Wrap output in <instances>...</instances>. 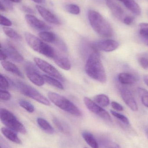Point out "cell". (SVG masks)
Listing matches in <instances>:
<instances>
[{"label": "cell", "instance_id": "obj_45", "mask_svg": "<svg viewBox=\"0 0 148 148\" xmlns=\"http://www.w3.org/2000/svg\"><path fill=\"white\" fill-rule=\"evenodd\" d=\"M32 1L37 3H41L42 2V0H32Z\"/></svg>", "mask_w": 148, "mask_h": 148}, {"label": "cell", "instance_id": "obj_35", "mask_svg": "<svg viewBox=\"0 0 148 148\" xmlns=\"http://www.w3.org/2000/svg\"><path fill=\"white\" fill-rule=\"evenodd\" d=\"M9 83L7 78L3 75L2 74L0 75V88L1 89L6 90L9 88Z\"/></svg>", "mask_w": 148, "mask_h": 148}, {"label": "cell", "instance_id": "obj_37", "mask_svg": "<svg viewBox=\"0 0 148 148\" xmlns=\"http://www.w3.org/2000/svg\"><path fill=\"white\" fill-rule=\"evenodd\" d=\"M1 24L5 27H11L12 25V23L10 20L1 14Z\"/></svg>", "mask_w": 148, "mask_h": 148}, {"label": "cell", "instance_id": "obj_27", "mask_svg": "<svg viewBox=\"0 0 148 148\" xmlns=\"http://www.w3.org/2000/svg\"><path fill=\"white\" fill-rule=\"evenodd\" d=\"M94 101L96 103L103 107L108 106L110 101L108 97L104 94H100L96 95L94 97Z\"/></svg>", "mask_w": 148, "mask_h": 148}, {"label": "cell", "instance_id": "obj_25", "mask_svg": "<svg viewBox=\"0 0 148 148\" xmlns=\"http://www.w3.org/2000/svg\"><path fill=\"white\" fill-rule=\"evenodd\" d=\"M37 123L39 127L47 134H53L55 133L54 129L45 119L42 118H38L37 119Z\"/></svg>", "mask_w": 148, "mask_h": 148}, {"label": "cell", "instance_id": "obj_7", "mask_svg": "<svg viewBox=\"0 0 148 148\" xmlns=\"http://www.w3.org/2000/svg\"><path fill=\"white\" fill-rule=\"evenodd\" d=\"M34 61L36 66L45 73L61 82L65 81V79L61 73L48 62L37 57L34 58Z\"/></svg>", "mask_w": 148, "mask_h": 148}, {"label": "cell", "instance_id": "obj_40", "mask_svg": "<svg viewBox=\"0 0 148 148\" xmlns=\"http://www.w3.org/2000/svg\"><path fill=\"white\" fill-rule=\"evenodd\" d=\"M134 20V19L133 16L127 15L123 20V22L127 25H130L133 23Z\"/></svg>", "mask_w": 148, "mask_h": 148}, {"label": "cell", "instance_id": "obj_48", "mask_svg": "<svg viewBox=\"0 0 148 148\" xmlns=\"http://www.w3.org/2000/svg\"><path fill=\"white\" fill-rule=\"evenodd\" d=\"M144 42H145V43H146V45L148 47V41L147 40H144Z\"/></svg>", "mask_w": 148, "mask_h": 148}, {"label": "cell", "instance_id": "obj_49", "mask_svg": "<svg viewBox=\"0 0 148 148\" xmlns=\"http://www.w3.org/2000/svg\"><path fill=\"white\" fill-rule=\"evenodd\" d=\"M1 148H2L1 147Z\"/></svg>", "mask_w": 148, "mask_h": 148}, {"label": "cell", "instance_id": "obj_43", "mask_svg": "<svg viewBox=\"0 0 148 148\" xmlns=\"http://www.w3.org/2000/svg\"><path fill=\"white\" fill-rule=\"evenodd\" d=\"M144 82L148 86V75H145L143 77Z\"/></svg>", "mask_w": 148, "mask_h": 148}, {"label": "cell", "instance_id": "obj_41", "mask_svg": "<svg viewBox=\"0 0 148 148\" xmlns=\"http://www.w3.org/2000/svg\"><path fill=\"white\" fill-rule=\"evenodd\" d=\"M22 9L24 12H26V13H28V14H34V13L33 9L29 8V7H26V6H23L22 7Z\"/></svg>", "mask_w": 148, "mask_h": 148}, {"label": "cell", "instance_id": "obj_6", "mask_svg": "<svg viewBox=\"0 0 148 148\" xmlns=\"http://www.w3.org/2000/svg\"><path fill=\"white\" fill-rule=\"evenodd\" d=\"M17 88L20 92L24 95L32 98L38 102L46 105H50L49 101L36 89L34 88L28 84L22 82H18L15 84Z\"/></svg>", "mask_w": 148, "mask_h": 148}, {"label": "cell", "instance_id": "obj_10", "mask_svg": "<svg viewBox=\"0 0 148 148\" xmlns=\"http://www.w3.org/2000/svg\"><path fill=\"white\" fill-rule=\"evenodd\" d=\"M119 42L113 40H106L96 42L91 44L94 51L111 52L114 51L119 47Z\"/></svg>", "mask_w": 148, "mask_h": 148}, {"label": "cell", "instance_id": "obj_14", "mask_svg": "<svg viewBox=\"0 0 148 148\" xmlns=\"http://www.w3.org/2000/svg\"><path fill=\"white\" fill-rule=\"evenodd\" d=\"M36 9L41 16L46 21L55 25L61 24V21L59 19L48 10L40 5H36Z\"/></svg>", "mask_w": 148, "mask_h": 148}, {"label": "cell", "instance_id": "obj_16", "mask_svg": "<svg viewBox=\"0 0 148 148\" xmlns=\"http://www.w3.org/2000/svg\"><path fill=\"white\" fill-rule=\"evenodd\" d=\"M53 59L56 64L62 69L65 70H69L71 69V62L66 56L56 53Z\"/></svg>", "mask_w": 148, "mask_h": 148}, {"label": "cell", "instance_id": "obj_4", "mask_svg": "<svg viewBox=\"0 0 148 148\" xmlns=\"http://www.w3.org/2000/svg\"><path fill=\"white\" fill-rule=\"evenodd\" d=\"M49 100L62 110L76 116L82 115L81 111L79 108L66 97L54 92H49L48 93Z\"/></svg>", "mask_w": 148, "mask_h": 148}, {"label": "cell", "instance_id": "obj_32", "mask_svg": "<svg viewBox=\"0 0 148 148\" xmlns=\"http://www.w3.org/2000/svg\"><path fill=\"white\" fill-rule=\"evenodd\" d=\"M19 105L29 113H32L34 111V107L33 104L26 100H21L19 101Z\"/></svg>", "mask_w": 148, "mask_h": 148}, {"label": "cell", "instance_id": "obj_9", "mask_svg": "<svg viewBox=\"0 0 148 148\" xmlns=\"http://www.w3.org/2000/svg\"><path fill=\"white\" fill-rule=\"evenodd\" d=\"M26 75L30 82L37 86H43L45 81L43 76L39 73V71L31 63H28L25 66Z\"/></svg>", "mask_w": 148, "mask_h": 148}, {"label": "cell", "instance_id": "obj_47", "mask_svg": "<svg viewBox=\"0 0 148 148\" xmlns=\"http://www.w3.org/2000/svg\"><path fill=\"white\" fill-rule=\"evenodd\" d=\"M146 135H147V137L148 139V128H147V129L146 130Z\"/></svg>", "mask_w": 148, "mask_h": 148}, {"label": "cell", "instance_id": "obj_1", "mask_svg": "<svg viewBox=\"0 0 148 148\" xmlns=\"http://www.w3.org/2000/svg\"><path fill=\"white\" fill-rule=\"evenodd\" d=\"M85 69L86 73L92 79L102 83L107 82L106 72L97 51H94L89 56Z\"/></svg>", "mask_w": 148, "mask_h": 148}, {"label": "cell", "instance_id": "obj_13", "mask_svg": "<svg viewBox=\"0 0 148 148\" xmlns=\"http://www.w3.org/2000/svg\"><path fill=\"white\" fill-rule=\"evenodd\" d=\"M120 93L122 98L126 105L133 111H137L138 106L131 91L128 89L122 87L120 89Z\"/></svg>", "mask_w": 148, "mask_h": 148}, {"label": "cell", "instance_id": "obj_42", "mask_svg": "<svg viewBox=\"0 0 148 148\" xmlns=\"http://www.w3.org/2000/svg\"><path fill=\"white\" fill-rule=\"evenodd\" d=\"M8 56L5 53V52H3L2 50L1 49V52H0V60L1 61H5L8 58Z\"/></svg>", "mask_w": 148, "mask_h": 148}, {"label": "cell", "instance_id": "obj_19", "mask_svg": "<svg viewBox=\"0 0 148 148\" xmlns=\"http://www.w3.org/2000/svg\"><path fill=\"white\" fill-rule=\"evenodd\" d=\"M1 132L6 138L12 142L17 144H21V141L17 136L15 131L8 128L2 127L1 129Z\"/></svg>", "mask_w": 148, "mask_h": 148}, {"label": "cell", "instance_id": "obj_20", "mask_svg": "<svg viewBox=\"0 0 148 148\" xmlns=\"http://www.w3.org/2000/svg\"><path fill=\"white\" fill-rule=\"evenodd\" d=\"M122 2L125 6L136 15H140L141 14V10L139 4L134 0H118Z\"/></svg>", "mask_w": 148, "mask_h": 148}, {"label": "cell", "instance_id": "obj_36", "mask_svg": "<svg viewBox=\"0 0 148 148\" xmlns=\"http://www.w3.org/2000/svg\"><path fill=\"white\" fill-rule=\"evenodd\" d=\"M0 98L1 100L7 101L11 98V95L9 92L5 90L1 89L0 90Z\"/></svg>", "mask_w": 148, "mask_h": 148}, {"label": "cell", "instance_id": "obj_39", "mask_svg": "<svg viewBox=\"0 0 148 148\" xmlns=\"http://www.w3.org/2000/svg\"><path fill=\"white\" fill-rule=\"evenodd\" d=\"M1 3H2L6 9H8L10 10L13 9V4L8 0H1Z\"/></svg>", "mask_w": 148, "mask_h": 148}, {"label": "cell", "instance_id": "obj_18", "mask_svg": "<svg viewBox=\"0 0 148 148\" xmlns=\"http://www.w3.org/2000/svg\"><path fill=\"white\" fill-rule=\"evenodd\" d=\"M1 65L6 71L14 74L19 77L23 78V74L19 68L12 62L5 60L3 61H1Z\"/></svg>", "mask_w": 148, "mask_h": 148}, {"label": "cell", "instance_id": "obj_30", "mask_svg": "<svg viewBox=\"0 0 148 148\" xmlns=\"http://www.w3.org/2000/svg\"><path fill=\"white\" fill-rule=\"evenodd\" d=\"M142 104L148 108V91L142 88H139L137 89Z\"/></svg>", "mask_w": 148, "mask_h": 148}, {"label": "cell", "instance_id": "obj_46", "mask_svg": "<svg viewBox=\"0 0 148 148\" xmlns=\"http://www.w3.org/2000/svg\"><path fill=\"white\" fill-rule=\"evenodd\" d=\"M8 1L15 3H19L21 1V0H8Z\"/></svg>", "mask_w": 148, "mask_h": 148}, {"label": "cell", "instance_id": "obj_44", "mask_svg": "<svg viewBox=\"0 0 148 148\" xmlns=\"http://www.w3.org/2000/svg\"><path fill=\"white\" fill-rule=\"evenodd\" d=\"M0 10L1 11H5L7 10L6 8L4 7V5L2 3H1V6H0Z\"/></svg>", "mask_w": 148, "mask_h": 148}, {"label": "cell", "instance_id": "obj_26", "mask_svg": "<svg viewBox=\"0 0 148 148\" xmlns=\"http://www.w3.org/2000/svg\"><path fill=\"white\" fill-rule=\"evenodd\" d=\"M42 76L45 82L50 85L54 86L59 89H64V86L58 79L47 75H43Z\"/></svg>", "mask_w": 148, "mask_h": 148}, {"label": "cell", "instance_id": "obj_2", "mask_svg": "<svg viewBox=\"0 0 148 148\" xmlns=\"http://www.w3.org/2000/svg\"><path fill=\"white\" fill-rule=\"evenodd\" d=\"M88 18L92 28L99 35L104 37L113 35L112 27L100 13L90 10L88 12Z\"/></svg>", "mask_w": 148, "mask_h": 148}, {"label": "cell", "instance_id": "obj_3", "mask_svg": "<svg viewBox=\"0 0 148 148\" xmlns=\"http://www.w3.org/2000/svg\"><path fill=\"white\" fill-rule=\"evenodd\" d=\"M25 38L28 45L34 51L48 58L53 59L56 53L54 49L38 37L30 33H26Z\"/></svg>", "mask_w": 148, "mask_h": 148}, {"label": "cell", "instance_id": "obj_24", "mask_svg": "<svg viewBox=\"0 0 148 148\" xmlns=\"http://www.w3.org/2000/svg\"><path fill=\"white\" fill-rule=\"evenodd\" d=\"M39 36L41 40L48 43L56 42L58 40L56 35L52 32L43 31L40 32Z\"/></svg>", "mask_w": 148, "mask_h": 148}, {"label": "cell", "instance_id": "obj_5", "mask_svg": "<svg viewBox=\"0 0 148 148\" xmlns=\"http://www.w3.org/2000/svg\"><path fill=\"white\" fill-rule=\"evenodd\" d=\"M0 118L1 122L7 128L23 134H25L27 133V130L23 124L9 110L6 109L1 108Z\"/></svg>", "mask_w": 148, "mask_h": 148}, {"label": "cell", "instance_id": "obj_8", "mask_svg": "<svg viewBox=\"0 0 148 148\" xmlns=\"http://www.w3.org/2000/svg\"><path fill=\"white\" fill-rule=\"evenodd\" d=\"M84 102L86 107L89 111L105 121L111 122L112 118L109 114L101 106L87 97H84Z\"/></svg>", "mask_w": 148, "mask_h": 148}, {"label": "cell", "instance_id": "obj_17", "mask_svg": "<svg viewBox=\"0 0 148 148\" xmlns=\"http://www.w3.org/2000/svg\"><path fill=\"white\" fill-rule=\"evenodd\" d=\"M119 82L124 85H131L136 83L137 78L133 74L129 73H122L118 75Z\"/></svg>", "mask_w": 148, "mask_h": 148}, {"label": "cell", "instance_id": "obj_21", "mask_svg": "<svg viewBox=\"0 0 148 148\" xmlns=\"http://www.w3.org/2000/svg\"><path fill=\"white\" fill-rule=\"evenodd\" d=\"M97 140L99 145L102 148H121L116 143L104 136H100Z\"/></svg>", "mask_w": 148, "mask_h": 148}, {"label": "cell", "instance_id": "obj_28", "mask_svg": "<svg viewBox=\"0 0 148 148\" xmlns=\"http://www.w3.org/2000/svg\"><path fill=\"white\" fill-rule=\"evenodd\" d=\"M3 30L5 35L11 39L17 40H21L22 39L21 35L13 29L6 27H3Z\"/></svg>", "mask_w": 148, "mask_h": 148}, {"label": "cell", "instance_id": "obj_22", "mask_svg": "<svg viewBox=\"0 0 148 148\" xmlns=\"http://www.w3.org/2000/svg\"><path fill=\"white\" fill-rule=\"evenodd\" d=\"M53 121L55 126L60 132L65 135L70 134L71 130L65 122L57 118H54Z\"/></svg>", "mask_w": 148, "mask_h": 148}, {"label": "cell", "instance_id": "obj_11", "mask_svg": "<svg viewBox=\"0 0 148 148\" xmlns=\"http://www.w3.org/2000/svg\"><path fill=\"white\" fill-rule=\"evenodd\" d=\"M1 49L5 52L8 57L14 61L21 62L24 60L23 56L10 42L1 43Z\"/></svg>", "mask_w": 148, "mask_h": 148}, {"label": "cell", "instance_id": "obj_23", "mask_svg": "<svg viewBox=\"0 0 148 148\" xmlns=\"http://www.w3.org/2000/svg\"><path fill=\"white\" fill-rule=\"evenodd\" d=\"M82 136L85 141L92 148H99L98 141L92 134L87 131L83 132Z\"/></svg>", "mask_w": 148, "mask_h": 148}, {"label": "cell", "instance_id": "obj_38", "mask_svg": "<svg viewBox=\"0 0 148 148\" xmlns=\"http://www.w3.org/2000/svg\"><path fill=\"white\" fill-rule=\"evenodd\" d=\"M111 106L115 110L118 111H122L123 110V108L120 104L117 102L112 101L111 102Z\"/></svg>", "mask_w": 148, "mask_h": 148}, {"label": "cell", "instance_id": "obj_33", "mask_svg": "<svg viewBox=\"0 0 148 148\" xmlns=\"http://www.w3.org/2000/svg\"><path fill=\"white\" fill-rule=\"evenodd\" d=\"M66 9L68 12L73 14L78 15L80 13V8L76 4H67L66 6Z\"/></svg>", "mask_w": 148, "mask_h": 148}, {"label": "cell", "instance_id": "obj_29", "mask_svg": "<svg viewBox=\"0 0 148 148\" xmlns=\"http://www.w3.org/2000/svg\"><path fill=\"white\" fill-rule=\"evenodd\" d=\"M138 61L140 66L145 70H148V53H143L138 56Z\"/></svg>", "mask_w": 148, "mask_h": 148}, {"label": "cell", "instance_id": "obj_31", "mask_svg": "<svg viewBox=\"0 0 148 148\" xmlns=\"http://www.w3.org/2000/svg\"><path fill=\"white\" fill-rule=\"evenodd\" d=\"M140 34L144 40L148 41V23H141L140 25Z\"/></svg>", "mask_w": 148, "mask_h": 148}, {"label": "cell", "instance_id": "obj_12", "mask_svg": "<svg viewBox=\"0 0 148 148\" xmlns=\"http://www.w3.org/2000/svg\"><path fill=\"white\" fill-rule=\"evenodd\" d=\"M25 18L28 25L36 30L42 31H48L51 28L44 22L37 19L33 15L27 14L25 15Z\"/></svg>", "mask_w": 148, "mask_h": 148}, {"label": "cell", "instance_id": "obj_34", "mask_svg": "<svg viewBox=\"0 0 148 148\" xmlns=\"http://www.w3.org/2000/svg\"><path fill=\"white\" fill-rule=\"evenodd\" d=\"M110 113L114 116L116 117L118 120H120L126 125H129V120L125 116L113 110H110Z\"/></svg>", "mask_w": 148, "mask_h": 148}, {"label": "cell", "instance_id": "obj_15", "mask_svg": "<svg viewBox=\"0 0 148 148\" xmlns=\"http://www.w3.org/2000/svg\"><path fill=\"white\" fill-rule=\"evenodd\" d=\"M106 2L113 15L117 19L123 22L127 15L125 14L122 8L113 0H106Z\"/></svg>", "mask_w": 148, "mask_h": 148}]
</instances>
